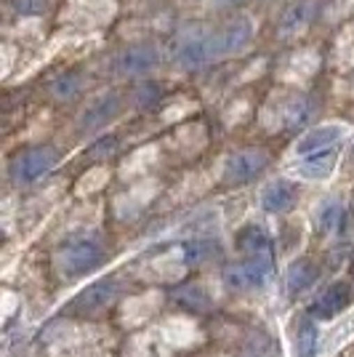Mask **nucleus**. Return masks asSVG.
<instances>
[{"mask_svg":"<svg viewBox=\"0 0 354 357\" xmlns=\"http://www.w3.org/2000/svg\"><path fill=\"white\" fill-rule=\"evenodd\" d=\"M120 296L118 280L107 278V280H96V283L86 285L77 296L70 301V310L77 314H99L104 310H109Z\"/></svg>","mask_w":354,"mask_h":357,"instance_id":"6","label":"nucleus"},{"mask_svg":"<svg viewBox=\"0 0 354 357\" xmlns=\"http://www.w3.org/2000/svg\"><path fill=\"white\" fill-rule=\"evenodd\" d=\"M269 165V152L261 147L237 149L224 163V181L226 184H245L256 178Z\"/></svg>","mask_w":354,"mask_h":357,"instance_id":"5","label":"nucleus"},{"mask_svg":"<svg viewBox=\"0 0 354 357\" xmlns=\"http://www.w3.org/2000/svg\"><path fill=\"white\" fill-rule=\"evenodd\" d=\"M115 149H118V136H102L96 144L88 147V158L91 160H104V158L115 155Z\"/></svg>","mask_w":354,"mask_h":357,"instance_id":"23","label":"nucleus"},{"mask_svg":"<svg viewBox=\"0 0 354 357\" xmlns=\"http://www.w3.org/2000/svg\"><path fill=\"white\" fill-rule=\"evenodd\" d=\"M344 219H346V208H344V203L336 200V197H330V200H325L323 206L317 208V229L320 232H336L344 227Z\"/></svg>","mask_w":354,"mask_h":357,"instance_id":"20","label":"nucleus"},{"mask_svg":"<svg viewBox=\"0 0 354 357\" xmlns=\"http://www.w3.org/2000/svg\"><path fill=\"white\" fill-rule=\"evenodd\" d=\"M269 275H272V256H248L240 264H226L222 272V280L229 291L245 294V291L264 288Z\"/></svg>","mask_w":354,"mask_h":357,"instance_id":"2","label":"nucleus"},{"mask_svg":"<svg viewBox=\"0 0 354 357\" xmlns=\"http://www.w3.org/2000/svg\"><path fill=\"white\" fill-rule=\"evenodd\" d=\"M178 256H181V261H184V264L197 267V264H206L208 259H213V256H216V245H210L208 240H190V243H181Z\"/></svg>","mask_w":354,"mask_h":357,"instance_id":"22","label":"nucleus"},{"mask_svg":"<svg viewBox=\"0 0 354 357\" xmlns=\"http://www.w3.org/2000/svg\"><path fill=\"white\" fill-rule=\"evenodd\" d=\"M219 59L216 32H192L176 48V61L181 70H203Z\"/></svg>","mask_w":354,"mask_h":357,"instance_id":"4","label":"nucleus"},{"mask_svg":"<svg viewBox=\"0 0 354 357\" xmlns=\"http://www.w3.org/2000/svg\"><path fill=\"white\" fill-rule=\"evenodd\" d=\"M56 163H59V152L54 147H30L11 160L8 174L16 184H35L38 178L51 174Z\"/></svg>","mask_w":354,"mask_h":357,"instance_id":"3","label":"nucleus"},{"mask_svg":"<svg viewBox=\"0 0 354 357\" xmlns=\"http://www.w3.org/2000/svg\"><path fill=\"white\" fill-rule=\"evenodd\" d=\"M298 192L288 178H277V181H269L264 190H261V208L266 213H288L295 206Z\"/></svg>","mask_w":354,"mask_h":357,"instance_id":"13","label":"nucleus"},{"mask_svg":"<svg viewBox=\"0 0 354 357\" xmlns=\"http://www.w3.org/2000/svg\"><path fill=\"white\" fill-rule=\"evenodd\" d=\"M160 67V48L155 43H136L115 56V73L123 77H141Z\"/></svg>","mask_w":354,"mask_h":357,"instance_id":"7","label":"nucleus"},{"mask_svg":"<svg viewBox=\"0 0 354 357\" xmlns=\"http://www.w3.org/2000/svg\"><path fill=\"white\" fill-rule=\"evenodd\" d=\"M80 89H83V75L80 73H61L59 77H54L51 86H48L51 96L59 99V102L75 99V96L80 93Z\"/></svg>","mask_w":354,"mask_h":357,"instance_id":"21","label":"nucleus"},{"mask_svg":"<svg viewBox=\"0 0 354 357\" xmlns=\"http://www.w3.org/2000/svg\"><path fill=\"white\" fill-rule=\"evenodd\" d=\"M253 0H213L216 8H240V6H248Z\"/></svg>","mask_w":354,"mask_h":357,"instance_id":"26","label":"nucleus"},{"mask_svg":"<svg viewBox=\"0 0 354 357\" xmlns=\"http://www.w3.org/2000/svg\"><path fill=\"white\" fill-rule=\"evenodd\" d=\"M48 8V0H16L19 14H43Z\"/></svg>","mask_w":354,"mask_h":357,"instance_id":"25","label":"nucleus"},{"mask_svg":"<svg viewBox=\"0 0 354 357\" xmlns=\"http://www.w3.org/2000/svg\"><path fill=\"white\" fill-rule=\"evenodd\" d=\"M237 248L245 256H272V240L261 227L248 224L245 229L237 232Z\"/></svg>","mask_w":354,"mask_h":357,"instance_id":"17","label":"nucleus"},{"mask_svg":"<svg viewBox=\"0 0 354 357\" xmlns=\"http://www.w3.org/2000/svg\"><path fill=\"white\" fill-rule=\"evenodd\" d=\"M336 160H339V152L333 147L320 149V152L304 155V158L295 163V174L301 178H309V181H323V178H328L333 174Z\"/></svg>","mask_w":354,"mask_h":357,"instance_id":"14","label":"nucleus"},{"mask_svg":"<svg viewBox=\"0 0 354 357\" xmlns=\"http://www.w3.org/2000/svg\"><path fill=\"white\" fill-rule=\"evenodd\" d=\"M317 8H320V0H293L285 14L280 16V24H277V35L291 40V38H298L311 27L314 16H317Z\"/></svg>","mask_w":354,"mask_h":357,"instance_id":"9","label":"nucleus"},{"mask_svg":"<svg viewBox=\"0 0 354 357\" xmlns=\"http://www.w3.org/2000/svg\"><path fill=\"white\" fill-rule=\"evenodd\" d=\"M317 278H320V269L311 264L309 259H298L293 261L288 272H285V285H288V294L295 296V294H304V291H309L311 285L317 283Z\"/></svg>","mask_w":354,"mask_h":357,"instance_id":"15","label":"nucleus"},{"mask_svg":"<svg viewBox=\"0 0 354 357\" xmlns=\"http://www.w3.org/2000/svg\"><path fill=\"white\" fill-rule=\"evenodd\" d=\"M314 349H317V326L309 317H301L295 323V333H293V352L295 357H314Z\"/></svg>","mask_w":354,"mask_h":357,"instance_id":"19","label":"nucleus"},{"mask_svg":"<svg viewBox=\"0 0 354 357\" xmlns=\"http://www.w3.org/2000/svg\"><path fill=\"white\" fill-rule=\"evenodd\" d=\"M346 134V128L339 126V123H328V126H317L295 142V155L304 158V155H311V152H320V149H330L336 147L341 139Z\"/></svg>","mask_w":354,"mask_h":357,"instance_id":"12","label":"nucleus"},{"mask_svg":"<svg viewBox=\"0 0 354 357\" xmlns=\"http://www.w3.org/2000/svg\"><path fill=\"white\" fill-rule=\"evenodd\" d=\"M253 40V22L240 16L235 22L224 24L222 30L216 32V48H219V59L240 54L243 48H248V43Z\"/></svg>","mask_w":354,"mask_h":357,"instance_id":"11","label":"nucleus"},{"mask_svg":"<svg viewBox=\"0 0 354 357\" xmlns=\"http://www.w3.org/2000/svg\"><path fill=\"white\" fill-rule=\"evenodd\" d=\"M248 357H272L269 344H266V347H251V349H248Z\"/></svg>","mask_w":354,"mask_h":357,"instance_id":"27","label":"nucleus"},{"mask_svg":"<svg viewBox=\"0 0 354 357\" xmlns=\"http://www.w3.org/2000/svg\"><path fill=\"white\" fill-rule=\"evenodd\" d=\"M136 96H139V105L149 107V105H155V102H157L160 89H157V83H141L139 91H136Z\"/></svg>","mask_w":354,"mask_h":357,"instance_id":"24","label":"nucleus"},{"mask_svg":"<svg viewBox=\"0 0 354 357\" xmlns=\"http://www.w3.org/2000/svg\"><path fill=\"white\" fill-rule=\"evenodd\" d=\"M171 298L178 301L181 307H187V310H197V312H206L210 310V296L206 294V288L197 283H184L174 288L171 291Z\"/></svg>","mask_w":354,"mask_h":357,"instance_id":"18","label":"nucleus"},{"mask_svg":"<svg viewBox=\"0 0 354 357\" xmlns=\"http://www.w3.org/2000/svg\"><path fill=\"white\" fill-rule=\"evenodd\" d=\"M314 115V102L309 96H293L288 105L282 107V128L285 131H301Z\"/></svg>","mask_w":354,"mask_h":357,"instance_id":"16","label":"nucleus"},{"mask_svg":"<svg viewBox=\"0 0 354 357\" xmlns=\"http://www.w3.org/2000/svg\"><path fill=\"white\" fill-rule=\"evenodd\" d=\"M102 259L104 245L99 243V238H77L56 251V269L67 278H77L96 267Z\"/></svg>","mask_w":354,"mask_h":357,"instance_id":"1","label":"nucleus"},{"mask_svg":"<svg viewBox=\"0 0 354 357\" xmlns=\"http://www.w3.org/2000/svg\"><path fill=\"white\" fill-rule=\"evenodd\" d=\"M352 285L346 280H336L325 288L323 294L317 296V301L311 304V317H320V320H330L339 312H344L349 304H352Z\"/></svg>","mask_w":354,"mask_h":357,"instance_id":"10","label":"nucleus"},{"mask_svg":"<svg viewBox=\"0 0 354 357\" xmlns=\"http://www.w3.org/2000/svg\"><path fill=\"white\" fill-rule=\"evenodd\" d=\"M120 96L115 91H107V93H99L96 99H91L88 107L80 112V118H77V128L83 131V134H93V131H99L104 128L109 120L115 118L120 112Z\"/></svg>","mask_w":354,"mask_h":357,"instance_id":"8","label":"nucleus"}]
</instances>
